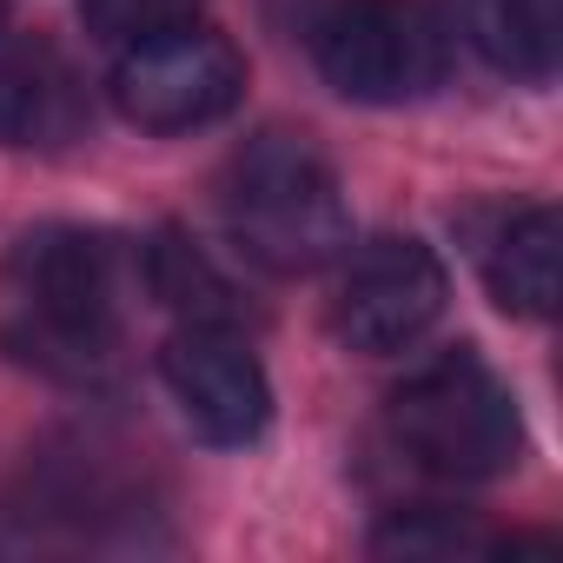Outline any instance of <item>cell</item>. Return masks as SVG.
<instances>
[{
    "instance_id": "1",
    "label": "cell",
    "mask_w": 563,
    "mask_h": 563,
    "mask_svg": "<svg viewBox=\"0 0 563 563\" xmlns=\"http://www.w3.org/2000/svg\"><path fill=\"white\" fill-rule=\"evenodd\" d=\"M120 239L87 225H41L8 252L14 325L8 352L47 378H107L120 345Z\"/></svg>"
},
{
    "instance_id": "2",
    "label": "cell",
    "mask_w": 563,
    "mask_h": 563,
    "mask_svg": "<svg viewBox=\"0 0 563 563\" xmlns=\"http://www.w3.org/2000/svg\"><path fill=\"white\" fill-rule=\"evenodd\" d=\"M225 225L239 252L278 278H299L332 265L352 245V212L339 192L332 159L299 133H258L232 153L219 186Z\"/></svg>"
},
{
    "instance_id": "3",
    "label": "cell",
    "mask_w": 563,
    "mask_h": 563,
    "mask_svg": "<svg viewBox=\"0 0 563 563\" xmlns=\"http://www.w3.org/2000/svg\"><path fill=\"white\" fill-rule=\"evenodd\" d=\"M391 438L405 444L411 464H424L431 477H451V484L504 477L523 457L517 398L471 345L438 352L391 391Z\"/></svg>"
},
{
    "instance_id": "4",
    "label": "cell",
    "mask_w": 563,
    "mask_h": 563,
    "mask_svg": "<svg viewBox=\"0 0 563 563\" xmlns=\"http://www.w3.org/2000/svg\"><path fill=\"white\" fill-rule=\"evenodd\" d=\"M312 60L332 93L365 107H405L444 87L451 27L424 0H332L312 21Z\"/></svg>"
},
{
    "instance_id": "5",
    "label": "cell",
    "mask_w": 563,
    "mask_h": 563,
    "mask_svg": "<svg viewBox=\"0 0 563 563\" xmlns=\"http://www.w3.org/2000/svg\"><path fill=\"white\" fill-rule=\"evenodd\" d=\"M107 93L120 120H133L140 133H199L245 100V60L219 27L186 21L120 47Z\"/></svg>"
},
{
    "instance_id": "6",
    "label": "cell",
    "mask_w": 563,
    "mask_h": 563,
    "mask_svg": "<svg viewBox=\"0 0 563 563\" xmlns=\"http://www.w3.org/2000/svg\"><path fill=\"white\" fill-rule=\"evenodd\" d=\"M339 258H345V272L332 286V339L345 352L391 358V352H411L444 319L451 278L424 239L385 232V239H365L358 252H339Z\"/></svg>"
},
{
    "instance_id": "7",
    "label": "cell",
    "mask_w": 563,
    "mask_h": 563,
    "mask_svg": "<svg viewBox=\"0 0 563 563\" xmlns=\"http://www.w3.org/2000/svg\"><path fill=\"white\" fill-rule=\"evenodd\" d=\"M159 378L179 405V418L232 451V444H252L265 424H272V385H265V365L252 358V345L232 332V325H179L166 345H159Z\"/></svg>"
},
{
    "instance_id": "8",
    "label": "cell",
    "mask_w": 563,
    "mask_h": 563,
    "mask_svg": "<svg viewBox=\"0 0 563 563\" xmlns=\"http://www.w3.org/2000/svg\"><path fill=\"white\" fill-rule=\"evenodd\" d=\"M87 126V87L54 47H0V146L60 153Z\"/></svg>"
},
{
    "instance_id": "9",
    "label": "cell",
    "mask_w": 563,
    "mask_h": 563,
    "mask_svg": "<svg viewBox=\"0 0 563 563\" xmlns=\"http://www.w3.org/2000/svg\"><path fill=\"white\" fill-rule=\"evenodd\" d=\"M484 258V286L510 319H550L556 312V286H563V219L550 206H523L504 212L490 225V239L477 245Z\"/></svg>"
},
{
    "instance_id": "10",
    "label": "cell",
    "mask_w": 563,
    "mask_h": 563,
    "mask_svg": "<svg viewBox=\"0 0 563 563\" xmlns=\"http://www.w3.org/2000/svg\"><path fill=\"white\" fill-rule=\"evenodd\" d=\"M444 27L510 80H543L556 67L550 0H444Z\"/></svg>"
},
{
    "instance_id": "11",
    "label": "cell",
    "mask_w": 563,
    "mask_h": 563,
    "mask_svg": "<svg viewBox=\"0 0 563 563\" xmlns=\"http://www.w3.org/2000/svg\"><path fill=\"white\" fill-rule=\"evenodd\" d=\"M146 286H153V299L173 306L186 325H232V319H239V299H232V286H225V272H219V265L206 258V245L186 239V232H159V239L146 245Z\"/></svg>"
},
{
    "instance_id": "12",
    "label": "cell",
    "mask_w": 563,
    "mask_h": 563,
    "mask_svg": "<svg viewBox=\"0 0 563 563\" xmlns=\"http://www.w3.org/2000/svg\"><path fill=\"white\" fill-rule=\"evenodd\" d=\"M372 550H378V556H471V550H497V537L477 530V523L457 517V510L424 504V510L385 517V523L372 530Z\"/></svg>"
},
{
    "instance_id": "13",
    "label": "cell",
    "mask_w": 563,
    "mask_h": 563,
    "mask_svg": "<svg viewBox=\"0 0 563 563\" xmlns=\"http://www.w3.org/2000/svg\"><path fill=\"white\" fill-rule=\"evenodd\" d=\"M199 14V0H80V21L107 41V47H133L153 41L166 27H186Z\"/></svg>"
},
{
    "instance_id": "14",
    "label": "cell",
    "mask_w": 563,
    "mask_h": 563,
    "mask_svg": "<svg viewBox=\"0 0 563 563\" xmlns=\"http://www.w3.org/2000/svg\"><path fill=\"white\" fill-rule=\"evenodd\" d=\"M0 27H8V0H0Z\"/></svg>"
}]
</instances>
